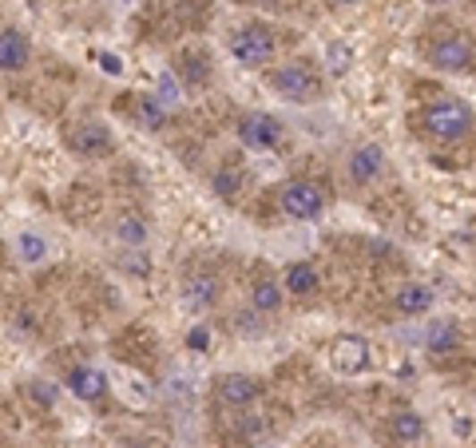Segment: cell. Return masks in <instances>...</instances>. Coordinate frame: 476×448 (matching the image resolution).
<instances>
[{
    "instance_id": "cell-1",
    "label": "cell",
    "mask_w": 476,
    "mask_h": 448,
    "mask_svg": "<svg viewBox=\"0 0 476 448\" xmlns=\"http://www.w3.org/2000/svg\"><path fill=\"white\" fill-rule=\"evenodd\" d=\"M270 88L278 91L282 99H290V104H314V99H322V76H318L306 60H290V63H282V68H274Z\"/></svg>"
},
{
    "instance_id": "cell-2",
    "label": "cell",
    "mask_w": 476,
    "mask_h": 448,
    "mask_svg": "<svg viewBox=\"0 0 476 448\" xmlns=\"http://www.w3.org/2000/svg\"><path fill=\"white\" fill-rule=\"evenodd\" d=\"M472 127H476V115L464 99H437V104L425 112V131L441 143L464 139Z\"/></svg>"
},
{
    "instance_id": "cell-3",
    "label": "cell",
    "mask_w": 476,
    "mask_h": 448,
    "mask_svg": "<svg viewBox=\"0 0 476 448\" xmlns=\"http://www.w3.org/2000/svg\"><path fill=\"white\" fill-rule=\"evenodd\" d=\"M429 68L448 72V76H461V72L476 68V44L461 32H448L441 40L429 44Z\"/></svg>"
},
{
    "instance_id": "cell-4",
    "label": "cell",
    "mask_w": 476,
    "mask_h": 448,
    "mask_svg": "<svg viewBox=\"0 0 476 448\" xmlns=\"http://www.w3.org/2000/svg\"><path fill=\"white\" fill-rule=\"evenodd\" d=\"M274 32L262 29V24H242V29L231 32V56L242 63V68H267L274 60Z\"/></svg>"
},
{
    "instance_id": "cell-5",
    "label": "cell",
    "mask_w": 476,
    "mask_h": 448,
    "mask_svg": "<svg viewBox=\"0 0 476 448\" xmlns=\"http://www.w3.org/2000/svg\"><path fill=\"white\" fill-rule=\"evenodd\" d=\"M278 203L294 223H314V218H322V210H326V190L310 179H290L286 187L278 190Z\"/></svg>"
},
{
    "instance_id": "cell-6",
    "label": "cell",
    "mask_w": 476,
    "mask_h": 448,
    "mask_svg": "<svg viewBox=\"0 0 476 448\" xmlns=\"http://www.w3.org/2000/svg\"><path fill=\"white\" fill-rule=\"evenodd\" d=\"M68 151H76L80 159H107L115 151V135L107 123L99 120H84V123H72L68 135H64Z\"/></svg>"
},
{
    "instance_id": "cell-7",
    "label": "cell",
    "mask_w": 476,
    "mask_h": 448,
    "mask_svg": "<svg viewBox=\"0 0 476 448\" xmlns=\"http://www.w3.org/2000/svg\"><path fill=\"white\" fill-rule=\"evenodd\" d=\"M370 342L357 334H337L334 342H329V369L337 373V377H357V373L370 369Z\"/></svg>"
},
{
    "instance_id": "cell-8",
    "label": "cell",
    "mask_w": 476,
    "mask_h": 448,
    "mask_svg": "<svg viewBox=\"0 0 476 448\" xmlns=\"http://www.w3.org/2000/svg\"><path fill=\"white\" fill-rule=\"evenodd\" d=\"M238 143L251 151H274L282 143V123L267 112H246L238 120Z\"/></svg>"
},
{
    "instance_id": "cell-9",
    "label": "cell",
    "mask_w": 476,
    "mask_h": 448,
    "mask_svg": "<svg viewBox=\"0 0 476 448\" xmlns=\"http://www.w3.org/2000/svg\"><path fill=\"white\" fill-rule=\"evenodd\" d=\"M215 397L223 401L226 409H251L254 401L262 397V385H259V377H251V373H223V377L215 381Z\"/></svg>"
},
{
    "instance_id": "cell-10",
    "label": "cell",
    "mask_w": 476,
    "mask_h": 448,
    "mask_svg": "<svg viewBox=\"0 0 476 448\" xmlns=\"http://www.w3.org/2000/svg\"><path fill=\"white\" fill-rule=\"evenodd\" d=\"M32 63V44L16 24H4L0 32V68L4 72H24Z\"/></svg>"
},
{
    "instance_id": "cell-11",
    "label": "cell",
    "mask_w": 476,
    "mask_h": 448,
    "mask_svg": "<svg viewBox=\"0 0 476 448\" xmlns=\"http://www.w3.org/2000/svg\"><path fill=\"white\" fill-rule=\"evenodd\" d=\"M381 171H386V151H381L378 143H361V148H353V155H350V179L357 182V187H370Z\"/></svg>"
},
{
    "instance_id": "cell-12",
    "label": "cell",
    "mask_w": 476,
    "mask_h": 448,
    "mask_svg": "<svg viewBox=\"0 0 476 448\" xmlns=\"http://www.w3.org/2000/svg\"><path fill=\"white\" fill-rule=\"evenodd\" d=\"M68 389H72V397H80V401H99L107 393V373L91 369V365H80V369L68 373Z\"/></svg>"
},
{
    "instance_id": "cell-13",
    "label": "cell",
    "mask_w": 476,
    "mask_h": 448,
    "mask_svg": "<svg viewBox=\"0 0 476 448\" xmlns=\"http://www.w3.org/2000/svg\"><path fill=\"white\" fill-rule=\"evenodd\" d=\"M433 290L425 286V282H405V286H397V294H393V306L401 309L405 317H417V314H429L433 309Z\"/></svg>"
},
{
    "instance_id": "cell-14",
    "label": "cell",
    "mask_w": 476,
    "mask_h": 448,
    "mask_svg": "<svg viewBox=\"0 0 476 448\" xmlns=\"http://www.w3.org/2000/svg\"><path fill=\"white\" fill-rule=\"evenodd\" d=\"M282 286H286V294H294V298H314L318 286H322V278H318L314 262H290L286 274H282Z\"/></svg>"
},
{
    "instance_id": "cell-15",
    "label": "cell",
    "mask_w": 476,
    "mask_h": 448,
    "mask_svg": "<svg viewBox=\"0 0 476 448\" xmlns=\"http://www.w3.org/2000/svg\"><path fill=\"white\" fill-rule=\"evenodd\" d=\"M425 350L429 353H453V350H461V325L453 322V317H437V322H429L425 329Z\"/></svg>"
},
{
    "instance_id": "cell-16",
    "label": "cell",
    "mask_w": 476,
    "mask_h": 448,
    "mask_svg": "<svg viewBox=\"0 0 476 448\" xmlns=\"http://www.w3.org/2000/svg\"><path fill=\"white\" fill-rule=\"evenodd\" d=\"M183 301H187L191 309H210L218 301V278L215 274H191L187 278V286H183Z\"/></svg>"
},
{
    "instance_id": "cell-17",
    "label": "cell",
    "mask_w": 476,
    "mask_h": 448,
    "mask_svg": "<svg viewBox=\"0 0 476 448\" xmlns=\"http://www.w3.org/2000/svg\"><path fill=\"white\" fill-rule=\"evenodd\" d=\"M282 298H286V286L282 282H274V278H259L251 286V306H254V314H278L282 309Z\"/></svg>"
},
{
    "instance_id": "cell-18",
    "label": "cell",
    "mask_w": 476,
    "mask_h": 448,
    "mask_svg": "<svg viewBox=\"0 0 476 448\" xmlns=\"http://www.w3.org/2000/svg\"><path fill=\"white\" fill-rule=\"evenodd\" d=\"M135 120L148 127V131H163V127H167V120H171V107L151 91V96L135 99Z\"/></svg>"
},
{
    "instance_id": "cell-19",
    "label": "cell",
    "mask_w": 476,
    "mask_h": 448,
    "mask_svg": "<svg viewBox=\"0 0 476 448\" xmlns=\"http://www.w3.org/2000/svg\"><path fill=\"white\" fill-rule=\"evenodd\" d=\"M389 433L397 436V444H413L425 436V417H421L417 409H401V413H393V420H389Z\"/></svg>"
},
{
    "instance_id": "cell-20",
    "label": "cell",
    "mask_w": 476,
    "mask_h": 448,
    "mask_svg": "<svg viewBox=\"0 0 476 448\" xmlns=\"http://www.w3.org/2000/svg\"><path fill=\"white\" fill-rule=\"evenodd\" d=\"M13 250H16V258H21V262H29V266H36V262H44V258H48V239H40V234L24 231V234H16Z\"/></svg>"
},
{
    "instance_id": "cell-21",
    "label": "cell",
    "mask_w": 476,
    "mask_h": 448,
    "mask_svg": "<svg viewBox=\"0 0 476 448\" xmlns=\"http://www.w3.org/2000/svg\"><path fill=\"white\" fill-rule=\"evenodd\" d=\"M115 239L123 242V246H148L151 231H148V223H143L140 215H123L115 223Z\"/></svg>"
},
{
    "instance_id": "cell-22",
    "label": "cell",
    "mask_w": 476,
    "mask_h": 448,
    "mask_svg": "<svg viewBox=\"0 0 476 448\" xmlns=\"http://www.w3.org/2000/svg\"><path fill=\"white\" fill-rule=\"evenodd\" d=\"M115 266L123 270V274H132V278H148V274H151V258H148V250H143V246H127V250L115 258Z\"/></svg>"
},
{
    "instance_id": "cell-23",
    "label": "cell",
    "mask_w": 476,
    "mask_h": 448,
    "mask_svg": "<svg viewBox=\"0 0 476 448\" xmlns=\"http://www.w3.org/2000/svg\"><path fill=\"white\" fill-rule=\"evenodd\" d=\"M210 190H215L218 199H226V203H231L238 190H242V171H234V167H218L215 175H210Z\"/></svg>"
},
{
    "instance_id": "cell-24",
    "label": "cell",
    "mask_w": 476,
    "mask_h": 448,
    "mask_svg": "<svg viewBox=\"0 0 476 448\" xmlns=\"http://www.w3.org/2000/svg\"><path fill=\"white\" fill-rule=\"evenodd\" d=\"M326 68H329V76L334 80H342V76H350V68H353V48L350 44H329L326 48Z\"/></svg>"
},
{
    "instance_id": "cell-25",
    "label": "cell",
    "mask_w": 476,
    "mask_h": 448,
    "mask_svg": "<svg viewBox=\"0 0 476 448\" xmlns=\"http://www.w3.org/2000/svg\"><path fill=\"white\" fill-rule=\"evenodd\" d=\"M155 96L163 99V104L175 112V107L183 104V88H179V80H175V72H159V80H155Z\"/></svg>"
},
{
    "instance_id": "cell-26",
    "label": "cell",
    "mask_w": 476,
    "mask_h": 448,
    "mask_svg": "<svg viewBox=\"0 0 476 448\" xmlns=\"http://www.w3.org/2000/svg\"><path fill=\"white\" fill-rule=\"evenodd\" d=\"M29 393H32L36 405H44V409H52L60 401V389L52 385V381H29Z\"/></svg>"
},
{
    "instance_id": "cell-27",
    "label": "cell",
    "mask_w": 476,
    "mask_h": 448,
    "mask_svg": "<svg viewBox=\"0 0 476 448\" xmlns=\"http://www.w3.org/2000/svg\"><path fill=\"white\" fill-rule=\"evenodd\" d=\"M187 350H195V353H207L210 350V325L207 322H199V325L187 329Z\"/></svg>"
},
{
    "instance_id": "cell-28",
    "label": "cell",
    "mask_w": 476,
    "mask_h": 448,
    "mask_svg": "<svg viewBox=\"0 0 476 448\" xmlns=\"http://www.w3.org/2000/svg\"><path fill=\"white\" fill-rule=\"evenodd\" d=\"M96 60H99V72H104V76H115V80H119V76L127 72L123 60H119L115 52H96Z\"/></svg>"
},
{
    "instance_id": "cell-29",
    "label": "cell",
    "mask_w": 476,
    "mask_h": 448,
    "mask_svg": "<svg viewBox=\"0 0 476 448\" xmlns=\"http://www.w3.org/2000/svg\"><path fill=\"white\" fill-rule=\"evenodd\" d=\"M183 72H187V80H191V84H203V80L210 76V68H203V63H199L195 56H187V63H183Z\"/></svg>"
},
{
    "instance_id": "cell-30",
    "label": "cell",
    "mask_w": 476,
    "mask_h": 448,
    "mask_svg": "<svg viewBox=\"0 0 476 448\" xmlns=\"http://www.w3.org/2000/svg\"><path fill=\"white\" fill-rule=\"evenodd\" d=\"M453 436L469 441V436H472V420H469V417H453Z\"/></svg>"
},
{
    "instance_id": "cell-31",
    "label": "cell",
    "mask_w": 476,
    "mask_h": 448,
    "mask_svg": "<svg viewBox=\"0 0 476 448\" xmlns=\"http://www.w3.org/2000/svg\"><path fill=\"white\" fill-rule=\"evenodd\" d=\"M123 448H163L159 441H123Z\"/></svg>"
},
{
    "instance_id": "cell-32",
    "label": "cell",
    "mask_w": 476,
    "mask_h": 448,
    "mask_svg": "<svg viewBox=\"0 0 476 448\" xmlns=\"http://www.w3.org/2000/svg\"><path fill=\"white\" fill-rule=\"evenodd\" d=\"M326 4H329V8H353L357 0H326Z\"/></svg>"
},
{
    "instance_id": "cell-33",
    "label": "cell",
    "mask_w": 476,
    "mask_h": 448,
    "mask_svg": "<svg viewBox=\"0 0 476 448\" xmlns=\"http://www.w3.org/2000/svg\"><path fill=\"white\" fill-rule=\"evenodd\" d=\"M429 4H453V0H429Z\"/></svg>"
},
{
    "instance_id": "cell-34",
    "label": "cell",
    "mask_w": 476,
    "mask_h": 448,
    "mask_svg": "<svg viewBox=\"0 0 476 448\" xmlns=\"http://www.w3.org/2000/svg\"><path fill=\"white\" fill-rule=\"evenodd\" d=\"M262 448H274V444H262Z\"/></svg>"
}]
</instances>
